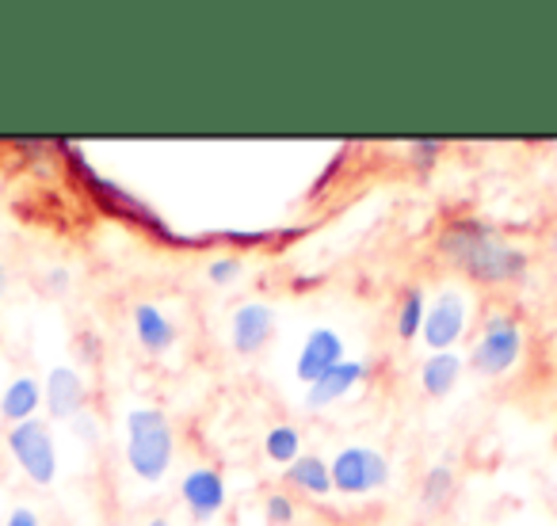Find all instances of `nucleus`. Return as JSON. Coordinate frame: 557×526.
Masks as SVG:
<instances>
[{
  "instance_id": "f257e3e1",
  "label": "nucleus",
  "mask_w": 557,
  "mask_h": 526,
  "mask_svg": "<svg viewBox=\"0 0 557 526\" xmlns=\"http://www.w3.org/2000/svg\"><path fill=\"white\" fill-rule=\"evenodd\" d=\"M435 252L466 275V287H516L527 279L531 255L481 217H450L435 233Z\"/></svg>"
},
{
  "instance_id": "f03ea898",
  "label": "nucleus",
  "mask_w": 557,
  "mask_h": 526,
  "mask_svg": "<svg viewBox=\"0 0 557 526\" xmlns=\"http://www.w3.org/2000/svg\"><path fill=\"white\" fill-rule=\"evenodd\" d=\"M123 462L141 485H164L176 465V427L157 404H134L123 416Z\"/></svg>"
},
{
  "instance_id": "7ed1b4c3",
  "label": "nucleus",
  "mask_w": 557,
  "mask_h": 526,
  "mask_svg": "<svg viewBox=\"0 0 557 526\" xmlns=\"http://www.w3.org/2000/svg\"><path fill=\"white\" fill-rule=\"evenodd\" d=\"M523 325H519L511 313H488L481 321L478 336L470 343V355H466V366L481 378H504L519 366L523 359Z\"/></svg>"
},
{
  "instance_id": "20e7f679",
  "label": "nucleus",
  "mask_w": 557,
  "mask_h": 526,
  "mask_svg": "<svg viewBox=\"0 0 557 526\" xmlns=\"http://www.w3.org/2000/svg\"><path fill=\"white\" fill-rule=\"evenodd\" d=\"M473 317H478V295L466 283H443L432 298H428L424 313V343L428 351H455L462 336L470 333Z\"/></svg>"
},
{
  "instance_id": "39448f33",
  "label": "nucleus",
  "mask_w": 557,
  "mask_h": 526,
  "mask_svg": "<svg viewBox=\"0 0 557 526\" xmlns=\"http://www.w3.org/2000/svg\"><path fill=\"white\" fill-rule=\"evenodd\" d=\"M4 447H9L12 462L20 465V473H24L32 485L47 488L58 480L62 462H58V442L47 419L35 416V419H27V424L9 427V431H4Z\"/></svg>"
},
{
  "instance_id": "423d86ee",
  "label": "nucleus",
  "mask_w": 557,
  "mask_h": 526,
  "mask_svg": "<svg viewBox=\"0 0 557 526\" xmlns=\"http://www.w3.org/2000/svg\"><path fill=\"white\" fill-rule=\"evenodd\" d=\"M329 473H333V492L371 496L389 485V458L379 447L351 442L336 450V458H329Z\"/></svg>"
},
{
  "instance_id": "0eeeda50",
  "label": "nucleus",
  "mask_w": 557,
  "mask_h": 526,
  "mask_svg": "<svg viewBox=\"0 0 557 526\" xmlns=\"http://www.w3.org/2000/svg\"><path fill=\"white\" fill-rule=\"evenodd\" d=\"M180 503H184L195 523H210V518L222 515L225 503H230V485H225L222 469H214V465H191L180 477Z\"/></svg>"
},
{
  "instance_id": "6e6552de",
  "label": "nucleus",
  "mask_w": 557,
  "mask_h": 526,
  "mask_svg": "<svg viewBox=\"0 0 557 526\" xmlns=\"http://www.w3.org/2000/svg\"><path fill=\"white\" fill-rule=\"evenodd\" d=\"M275 310L260 298H248L230 313V348L237 355H260L271 340H275Z\"/></svg>"
},
{
  "instance_id": "1a4fd4ad",
  "label": "nucleus",
  "mask_w": 557,
  "mask_h": 526,
  "mask_svg": "<svg viewBox=\"0 0 557 526\" xmlns=\"http://www.w3.org/2000/svg\"><path fill=\"white\" fill-rule=\"evenodd\" d=\"M42 409L54 419H77L81 412H88V381L77 366L58 363L42 378Z\"/></svg>"
},
{
  "instance_id": "9d476101",
  "label": "nucleus",
  "mask_w": 557,
  "mask_h": 526,
  "mask_svg": "<svg viewBox=\"0 0 557 526\" xmlns=\"http://www.w3.org/2000/svg\"><path fill=\"white\" fill-rule=\"evenodd\" d=\"M336 363H344V336L329 325H318L306 333L302 348H298V359H295V378L313 386L321 374H329Z\"/></svg>"
},
{
  "instance_id": "9b49d317",
  "label": "nucleus",
  "mask_w": 557,
  "mask_h": 526,
  "mask_svg": "<svg viewBox=\"0 0 557 526\" xmlns=\"http://www.w3.org/2000/svg\"><path fill=\"white\" fill-rule=\"evenodd\" d=\"M367 374H371V366H367L363 359H344V363H336L333 371L321 374L313 386H306V412H321V409H329V404L344 401Z\"/></svg>"
},
{
  "instance_id": "f8f14e48",
  "label": "nucleus",
  "mask_w": 557,
  "mask_h": 526,
  "mask_svg": "<svg viewBox=\"0 0 557 526\" xmlns=\"http://www.w3.org/2000/svg\"><path fill=\"white\" fill-rule=\"evenodd\" d=\"M131 325H134V336H138L141 351L149 355H169L176 348L180 333H176V321L153 302H138L131 310Z\"/></svg>"
},
{
  "instance_id": "ddd939ff",
  "label": "nucleus",
  "mask_w": 557,
  "mask_h": 526,
  "mask_svg": "<svg viewBox=\"0 0 557 526\" xmlns=\"http://www.w3.org/2000/svg\"><path fill=\"white\" fill-rule=\"evenodd\" d=\"M39 409H42V381L35 378V374H20V378H12L9 386H4V393H0V419L9 427L35 419Z\"/></svg>"
},
{
  "instance_id": "4468645a",
  "label": "nucleus",
  "mask_w": 557,
  "mask_h": 526,
  "mask_svg": "<svg viewBox=\"0 0 557 526\" xmlns=\"http://www.w3.org/2000/svg\"><path fill=\"white\" fill-rule=\"evenodd\" d=\"M462 366L466 363L458 351H432V355L420 363V389H424V397H432V401L450 397V389L462 378Z\"/></svg>"
},
{
  "instance_id": "2eb2a0df",
  "label": "nucleus",
  "mask_w": 557,
  "mask_h": 526,
  "mask_svg": "<svg viewBox=\"0 0 557 526\" xmlns=\"http://www.w3.org/2000/svg\"><path fill=\"white\" fill-rule=\"evenodd\" d=\"M283 480L306 496H333V473H329V458L302 454L283 469Z\"/></svg>"
},
{
  "instance_id": "dca6fc26",
  "label": "nucleus",
  "mask_w": 557,
  "mask_h": 526,
  "mask_svg": "<svg viewBox=\"0 0 557 526\" xmlns=\"http://www.w3.org/2000/svg\"><path fill=\"white\" fill-rule=\"evenodd\" d=\"M420 508L424 511H443V508H450V500H455V492H458V473H455V465L450 462H435V465H428L424 469V477H420Z\"/></svg>"
},
{
  "instance_id": "f3484780",
  "label": "nucleus",
  "mask_w": 557,
  "mask_h": 526,
  "mask_svg": "<svg viewBox=\"0 0 557 526\" xmlns=\"http://www.w3.org/2000/svg\"><path fill=\"white\" fill-rule=\"evenodd\" d=\"M424 313H428V290L420 283H412L397 298V340H417L424 333Z\"/></svg>"
},
{
  "instance_id": "a211bd4d",
  "label": "nucleus",
  "mask_w": 557,
  "mask_h": 526,
  "mask_svg": "<svg viewBox=\"0 0 557 526\" xmlns=\"http://www.w3.org/2000/svg\"><path fill=\"white\" fill-rule=\"evenodd\" d=\"M263 454H268V462L287 469L290 462L302 458V431L295 424H271L263 431Z\"/></svg>"
},
{
  "instance_id": "6ab92c4d",
  "label": "nucleus",
  "mask_w": 557,
  "mask_h": 526,
  "mask_svg": "<svg viewBox=\"0 0 557 526\" xmlns=\"http://www.w3.org/2000/svg\"><path fill=\"white\" fill-rule=\"evenodd\" d=\"M298 518V508L290 492H268L263 496V523L268 526H290Z\"/></svg>"
},
{
  "instance_id": "aec40b11",
  "label": "nucleus",
  "mask_w": 557,
  "mask_h": 526,
  "mask_svg": "<svg viewBox=\"0 0 557 526\" xmlns=\"http://www.w3.org/2000/svg\"><path fill=\"white\" fill-rule=\"evenodd\" d=\"M240 272H245V260H240V255H218V260L207 263V279L214 283V287H230V283H237Z\"/></svg>"
},
{
  "instance_id": "412c9836",
  "label": "nucleus",
  "mask_w": 557,
  "mask_h": 526,
  "mask_svg": "<svg viewBox=\"0 0 557 526\" xmlns=\"http://www.w3.org/2000/svg\"><path fill=\"white\" fill-rule=\"evenodd\" d=\"M42 287H47L50 295H65V290L73 287V272H70V267H50Z\"/></svg>"
},
{
  "instance_id": "4be33fe9",
  "label": "nucleus",
  "mask_w": 557,
  "mask_h": 526,
  "mask_svg": "<svg viewBox=\"0 0 557 526\" xmlns=\"http://www.w3.org/2000/svg\"><path fill=\"white\" fill-rule=\"evenodd\" d=\"M4 526H42V515H39L35 508H24V503H20V508H12V511H9Z\"/></svg>"
},
{
  "instance_id": "5701e85b",
  "label": "nucleus",
  "mask_w": 557,
  "mask_h": 526,
  "mask_svg": "<svg viewBox=\"0 0 557 526\" xmlns=\"http://www.w3.org/2000/svg\"><path fill=\"white\" fill-rule=\"evenodd\" d=\"M73 427H77V439H85V442H100V419L88 416V412H81V416L73 419Z\"/></svg>"
},
{
  "instance_id": "b1692460",
  "label": "nucleus",
  "mask_w": 557,
  "mask_h": 526,
  "mask_svg": "<svg viewBox=\"0 0 557 526\" xmlns=\"http://www.w3.org/2000/svg\"><path fill=\"white\" fill-rule=\"evenodd\" d=\"M409 153L417 156V164H435V156L443 153V141H412Z\"/></svg>"
},
{
  "instance_id": "393cba45",
  "label": "nucleus",
  "mask_w": 557,
  "mask_h": 526,
  "mask_svg": "<svg viewBox=\"0 0 557 526\" xmlns=\"http://www.w3.org/2000/svg\"><path fill=\"white\" fill-rule=\"evenodd\" d=\"M9 287H12V272L4 267V263H0V298L9 295Z\"/></svg>"
},
{
  "instance_id": "a878e982",
  "label": "nucleus",
  "mask_w": 557,
  "mask_h": 526,
  "mask_svg": "<svg viewBox=\"0 0 557 526\" xmlns=\"http://www.w3.org/2000/svg\"><path fill=\"white\" fill-rule=\"evenodd\" d=\"M146 526H172V518H169V515H153Z\"/></svg>"
},
{
  "instance_id": "bb28decb",
  "label": "nucleus",
  "mask_w": 557,
  "mask_h": 526,
  "mask_svg": "<svg viewBox=\"0 0 557 526\" xmlns=\"http://www.w3.org/2000/svg\"><path fill=\"white\" fill-rule=\"evenodd\" d=\"M546 245H549V252L557 255V225H554V229H549V240H546Z\"/></svg>"
}]
</instances>
